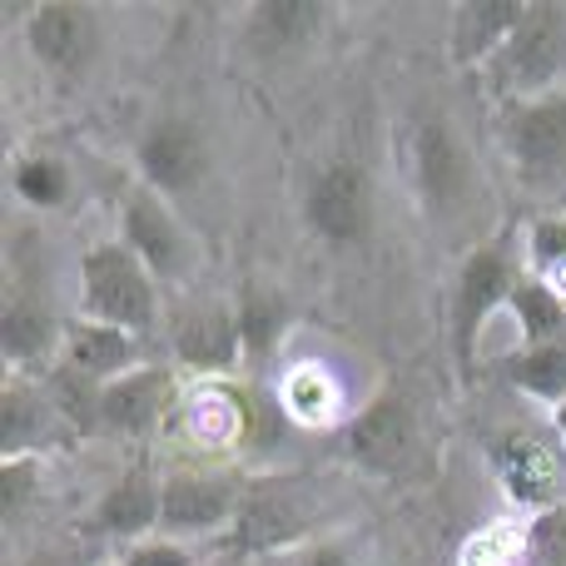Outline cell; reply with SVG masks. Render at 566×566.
Returning a JSON list of instances; mask_svg holds the SVG:
<instances>
[{"instance_id": "22", "label": "cell", "mask_w": 566, "mask_h": 566, "mask_svg": "<svg viewBox=\"0 0 566 566\" xmlns=\"http://www.w3.org/2000/svg\"><path fill=\"white\" fill-rule=\"evenodd\" d=\"M40 432H45V398L10 373V382L0 388V452H6L0 462L35 458Z\"/></svg>"}, {"instance_id": "20", "label": "cell", "mask_w": 566, "mask_h": 566, "mask_svg": "<svg viewBox=\"0 0 566 566\" xmlns=\"http://www.w3.org/2000/svg\"><path fill=\"white\" fill-rule=\"evenodd\" d=\"M298 522H303V512L289 492H254V497H244V507H239L234 542L249 552L283 547V542H293Z\"/></svg>"}, {"instance_id": "33", "label": "cell", "mask_w": 566, "mask_h": 566, "mask_svg": "<svg viewBox=\"0 0 566 566\" xmlns=\"http://www.w3.org/2000/svg\"><path fill=\"white\" fill-rule=\"evenodd\" d=\"M552 428H557V432H562V438H566V402H562V408H557V412H552Z\"/></svg>"}, {"instance_id": "10", "label": "cell", "mask_w": 566, "mask_h": 566, "mask_svg": "<svg viewBox=\"0 0 566 566\" xmlns=\"http://www.w3.org/2000/svg\"><path fill=\"white\" fill-rule=\"evenodd\" d=\"M135 159H139V175H145V189H155V195H185L189 185L205 179L209 145H205L195 119L165 115L145 129Z\"/></svg>"}, {"instance_id": "4", "label": "cell", "mask_w": 566, "mask_h": 566, "mask_svg": "<svg viewBox=\"0 0 566 566\" xmlns=\"http://www.w3.org/2000/svg\"><path fill=\"white\" fill-rule=\"evenodd\" d=\"M502 149L522 185H566V90L502 109Z\"/></svg>"}, {"instance_id": "25", "label": "cell", "mask_w": 566, "mask_h": 566, "mask_svg": "<svg viewBox=\"0 0 566 566\" xmlns=\"http://www.w3.org/2000/svg\"><path fill=\"white\" fill-rule=\"evenodd\" d=\"M279 402L298 422H328L333 408H338V388L328 382V373H323V368L303 363V368H293L289 378H283V398Z\"/></svg>"}, {"instance_id": "9", "label": "cell", "mask_w": 566, "mask_h": 566, "mask_svg": "<svg viewBox=\"0 0 566 566\" xmlns=\"http://www.w3.org/2000/svg\"><path fill=\"white\" fill-rule=\"evenodd\" d=\"M239 497L234 482L209 478V472H169L159 482V527L169 537H214V532L239 522Z\"/></svg>"}, {"instance_id": "15", "label": "cell", "mask_w": 566, "mask_h": 566, "mask_svg": "<svg viewBox=\"0 0 566 566\" xmlns=\"http://www.w3.org/2000/svg\"><path fill=\"white\" fill-rule=\"evenodd\" d=\"M60 368L80 382L105 388V382H115V378H125V373L139 368V338L125 328H105V323L80 318V323H70V333H65Z\"/></svg>"}, {"instance_id": "18", "label": "cell", "mask_w": 566, "mask_h": 566, "mask_svg": "<svg viewBox=\"0 0 566 566\" xmlns=\"http://www.w3.org/2000/svg\"><path fill=\"white\" fill-rule=\"evenodd\" d=\"M169 392H175L169 373L135 368V373H125V378L95 388V412H99V422L115 432H149L159 418H165Z\"/></svg>"}, {"instance_id": "7", "label": "cell", "mask_w": 566, "mask_h": 566, "mask_svg": "<svg viewBox=\"0 0 566 566\" xmlns=\"http://www.w3.org/2000/svg\"><path fill=\"white\" fill-rule=\"evenodd\" d=\"M25 50L50 75L75 80L95 65L99 55V10L75 6V0H50L25 15Z\"/></svg>"}, {"instance_id": "16", "label": "cell", "mask_w": 566, "mask_h": 566, "mask_svg": "<svg viewBox=\"0 0 566 566\" xmlns=\"http://www.w3.org/2000/svg\"><path fill=\"white\" fill-rule=\"evenodd\" d=\"M169 348L185 368H199V373H224L239 363V348H244V328H239V313L229 308H189L175 318L169 328Z\"/></svg>"}, {"instance_id": "8", "label": "cell", "mask_w": 566, "mask_h": 566, "mask_svg": "<svg viewBox=\"0 0 566 566\" xmlns=\"http://www.w3.org/2000/svg\"><path fill=\"white\" fill-rule=\"evenodd\" d=\"M517 269L507 264L502 249H472L458 269V289H452V343H458V363L472 368V353H478V338L488 328V318L512 303L517 293Z\"/></svg>"}, {"instance_id": "19", "label": "cell", "mask_w": 566, "mask_h": 566, "mask_svg": "<svg viewBox=\"0 0 566 566\" xmlns=\"http://www.w3.org/2000/svg\"><path fill=\"white\" fill-rule=\"evenodd\" d=\"M95 527L109 537H139L145 542L149 527H159V482L149 472H125L115 488L99 497Z\"/></svg>"}, {"instance_id": "3", "label": "cell", "mask_w": 566, "mask_h": 566, "mask_svg": "<svg viewBox=\"0 0 566 566\" xmlns=\"http://www.w3.org/2000/svg\"><path fill=\"white\" fill-rule=\"evenodd\" d=\"M497 482L517 507L557 512L566 507V438L557 428H512L492 442Z\"/></svg>"}, {"instance_id": "2", "label": "cell", "mask_w": 566, "mask_h": 566, "mask_svg": "<svg viewBox=\"0 0 566 566\" xmlns=\"http://www.w3.org/2000/svg\"><path fill=\"white\" fill-rule=\"evenodd\" d=\"M80 313L90 323L105 328H125V333H149L159 318V293L155 274L129 254L119 239L90 244L80 254Z\"/></svg>"}, {"instance_id": "21", "label": "cell", "mask_w": 566, "mask_h": 566, "mask_svg": "<svg viewBox=\"0 0 566 566\" xmlns=\"http://www.w3.org/2000/svg\"><path fill=\"white\" fill-rule=\"evenodd\" d=\"M512 318H517L527 348H552V343H566V293H557L547 279H522L517 293H512Z\"/></svg>"}, {"instance_id": "31", "label": "cell", "mask_w": 566, "mask_h": 566, "mask_svg": "<svg viewBox=\"0 0 566 566\" xmlns=\"http://www.w3.org/2000/svg\"><path fill=\"white\" fill-rule=\"evenodd\" d=\"M293 566H343V557L333 547H318V552H308V557H298Z\"/></svg>"}, {"instance_id": "24", "label": "cell", "mask_w": 566, "mask_h": 566, "mask_svg": "<svg viewBox=\"0 0 566 566\" xmlns=\"http://www.w3.org/2000/svg\"><path fill=\"white\" fill-rule=\"evenodd\" d=\"M10 185H15V199H25L30 209H60L70 195V175L60 159L50 155H25L10 169Z\"/></svg>"}, {"instance_id": "17", "label": "cell", "mask_w": 566, "mask_h": 566, "mask_svg": "<svg viewBox=\"0 0 566 566\" xmlns=\"http://www.w3.org/2000/svg\"><path fill=\"white\" fill-rule=\"evenodd\" d=\"M323 20H328V10L313 6V0H259V6L244 10L239 30H244V45L254 55L274 60L313 45L323 35Z\"/></svg>"}, {"instance_id": "28", "label": "cell", "mask_w": 566, "mask_h": 566, "mask_svg": "<svg viewBox=\"0 0 566 566\" xmlns=\"http://www.w3.org/2000/svg\"><path fill=\"white\" fill-rule=\"evenodd\" d=\"M125 566H195V557H189L175 537H145L129 547Z\"/></svg>"}, {"instance_id": "27", "label": "cell", "mask_w": 566, "mask_h": 566, "mask_svg": "<svg viewBox=\"0 0 566 566\" xmlns=\"http://www.w3.org/2000/svg\"><path fill=\"white\" fill-rule=\"evenodd\" d=\"M527 547L542 566H566V507L542 512L527 532Z\"/></svg>"}, {"instance_id": "30", "label": "cell", "mask_w": 566, "mask_h": 566, "mask_svg": "<svg viewBox=\"0 0 566 566\" xmlns=\"http://www.w3.org/2000/svg\"><path fill=\"white\" fill-rule=\"evenodd\" d=\"M497 542V532H488V537H478L468 547V566H512V557H517V547L512 542H502V547H492Z\"/></svg>"}, {"instance_id": "5", "label": "cell", "mask_w": 566, "mask_h": 566, "mask_svg": "<svg viewBox=\"0 0 566 566\" xmlns=\"http://www.w3.org/2000/svg\"><path fill=\"white\" fill-rule=\"evenodd\" d=\"M408 165H412V185L428 214L448 219L468 209L472 195V159L462 135L448 125V115H422L408 135Z\"/></svg>"}, {"instance_id": "6", "label": "cell", "mask_w": 566, "mask_h": 566, "mask_svg": "<svg viewBox=\"0 0 566 566\" xmlns=\"http://www.w3.org/2000/svg\"><path fill=\"white\" fill-rule=\"evenodd\" d=\"M303 219L308 229L333 249L363 244L373 229V179L358 159H328L313 169L308 195H303Z\"/></svg>"}, {"instance_id": "14", "label": "cell", "mask_w": 566, "mask_h": 566, "mask_svg": "<svg viewBox=\"0 0 566 566\" xmlns=\"http://www.w3.org/2000/svg\"><path fill=\"white\" fill-rule=\"evenodd\" d=\"M532 0H462L452 10V25H448V50H452V65L462 70H488L492 55L507 45V35L522 25Z\"/></svg>"}, {"instance_id": "12", "label": "cell", "mask_w": 566, "mask_h": 566, "mask_svg": "<svg viewBox=\"0 0 566 566\" xmlns=\"http://www.w3.org/2000/svg\"><path fill=\"white\" fill-rule=\"evenodd\" d=\"M65 333L70 328L55 318V308H50L35 289H20L15 283V289L6 293V308H0V348H6L10 373H15V378L25 368H35V363L60 358Z\"/></svg>"}, {"instance_id": "1", "label": "cell", "mask_w": 566, "mask_h": 566, "mask_svg": "<svg viewBox=\"0 0 566 566\" xmlns=\"http://www.w3.org/2000/svg\"><path fill=\"white\" fill-rule=\"evenodd\" d=\"M482 80H488V95L502 109L566 90V10L532 0L522 25L512 30L507 45L482 70Z\"/></svg>"}, {"instance_id": "26", "label": "cell", "mask_w": 566, "mask_h": 566, "mask_svg": "<svg viewBox=\"0 0 566 566\" xmlns=\"http://www.w3.org/2000/svg\"><path fill=\"white\" fill-rule=\"evenodd\" d=\"M40 492V478H35V458H10L0 462V517L6 527H15L20 517L30 512V497Z\"/></svg>"}, {"instance_id": "13", "label": "cell", "mask_w": 566, "mask_h": 566, "mask_svg": "<svg viewBox=\"0 0 566 566\" xmlns=\"http://www.w3.org/2000/svg\"><path fill=\"white\" fill-rule=\"evenodd\" d=\"M418 442V418L402 392H378L348 432V452L373 472H398Z\"/></svg>"}, {"instance_id": "11", "label": "cell", "mask_w": 566, "mask_h": 566, "mask_svg": "<svg viewBox=\"0 0 566 566\" xmlns=\"http://www.w3.org/2000/svg\"><path fill=\"white\" fill-rule=\"evenodd\" d=\"M119 244L139 259L155 279H169L185 269V229L169 214V205L155 189H135L119 214Z\"/></svg>"}, {"instance_id": "23", "label": "cell", "mask_w": 566, "mask_h": 566, "mask_svg": "<svg viewBox=\"0 0 566 566\" xmlns=\"http://www.w3.org/2000/svg\"><path fill=\"white\" fill-rule=\"evenodd\" d=\"M507 373L527 398L547 402L552 412L566 402V343H552V348H522Z\"/></svg>"}, {"instance_id": "32", "label": "cell", "mask_w": 566, "mask_h": 566, "mask_svg": "<svg viewBox=\"0 0 566 566\" xmlns=\"http://www.w3.org/2000/svg\"><path fill=\"white\" fill-rule=\"evenodd\" d=\"M20 566H60V557H50V552H35V557L20 562Z\"/></svg>"}, {"instance_id": "29", "label": "cell", "mask_w": 566, "mask_h": 566, "mask_svg": "<svg viewBox=\"0 0 566 566\" xmlns=\"http://www.w3.org/2000/svg\"><path fill=\"white\" fill-rule=\"evenodd\" d=\"M239 328H244V343H249V348H264L269 333L279 328V303H269V298H249L244 308H239Z\"/></svg>"}]
</instances>
